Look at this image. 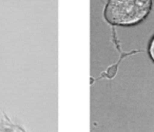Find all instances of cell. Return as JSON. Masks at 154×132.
I'll use <instances>...</instances> for the list:
<instances>
[{
  "label": "cell",
  "instance_id": "cell-3",
  "mask_svg": "<svg viewBox=\"0 0 154 132\" xmlns=\"http://www.w3.org/2000/svg\"><path fill=\"white\" fill-rule=\"evenodd\" d=\"M0 132H17L16 130H11V129H9V128H1L0 129Z\"/></svg>",
  "mask_w": 154,
  "mask_h": 132
},
{
  "label": "cell",
  "instance_id": "cell-2",
  "mask_svg": "<svg viewBox=\"0 0 154 132\" xmlns=\"http://www.w3.org/2000/svg\"><path fill=\"white\" fill-rule=\"evenodd\" d=\"M148 55H149L150 59L154 62V35L150 39L149 46H148Z\"/></svg>",
  "mask_w": 154,
  "mask_h": 132
},
{
  "label": "cell",
  "instance_id": "cell-1",
  "mask_svg": "<svg viewBox=\"0 0 154 132\" xmlns=\"http://www.w3.org/2000/svg\"><path fill=\"white\" fill-rule=\"evenodd\" d=\"M152 7L153 0H108L103 17L112 26L134 27L148 17Z\"/></svg>",
  "mask_w": 154,
  "mask_h": 132
}]
</instances>
